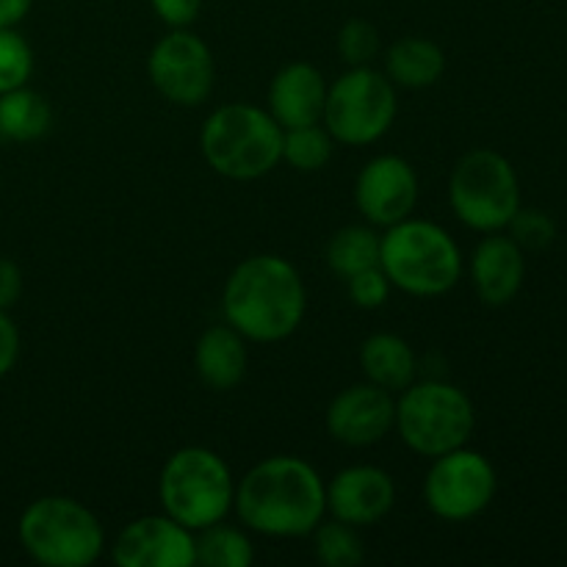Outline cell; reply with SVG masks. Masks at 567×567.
Masks as SVG:
<instances>
[{"mask_svg":"<svg viewBox=\"0 0 567 567\" xmlns=\"http://www.w3.org/2000/svg\"><path fill=\"white\" fill-rule=\"evenodd\" d=\"M233 509L264 537H308L327 518V482L308 460L271 454L236 482Z\"/></svg>","mask_w":567,"mask_h":567,"instance_id":"1","label":"cell"},{"mask_svg":"<svg viewBox=\"0 0 567 567\" xmlns=\"http://www.w3.org/2000/svg\"><path fill=\"white\" fill-rule=\"evenodd\" d=\"M221 313L247 341L280 343L305 321L308 288L282 255H249L227 277Z\"/></svg>","mask_w":567,"mask_h":567,"instance_id":"2","label":"cell"},{"mask_svg":"<svg viewBox=\"0 0 567 567\" xmlns=\"http://www.w3.org/2000/svg\"><path fill=\"white\" fill-rule=\"evenodd\" d=\"M199 150L219 177L260 181L282 164V127L260 105L225 103L203 122Z\"/></svg>","mask_w":567,"mask_h":567,"instance_id":"3","label":"cell"},{"mask_svg":"<svg viewBox=\"0 0 567 567\" xmlns=\"http://www.w3.org/2000/svg\"><path fill=\"white\" fill-rule=\"evenodd\" d=\"M380 269L399 291L432 299L457 286L463 277V252L441 225L408 216L382 233Z\"/></svg>","mask_w":567,"mask_h":567,"instance_id":"4","label":"cell"},{"mask_svg":"<svg viewBox=\"0 0 567 567\" xmlns=\"http://www.w3.org/2000/svg\"><path fill=\"white\" fill-rule=\"evenodd\" d=\"M158 502L166 515L192 532L219 524L236 502L230 465L208 446L177 449L161 468Z\"/></svg>","mask_w":567,"mask_h":567,"instance_id":"5","label":"cell"},{"mask_svg":"<svg viewBox=\"0 0 567 567\" xmlns=\"http://www.w3.org/2000/svg\"><path fill=\"white\" fill-rule=\"evenodd\" d=\"M17 537L22 551L44 567H89L105 551L103 524L72 496H42L28 504Z\"/></svg>","mask_w":567,"mask_h":567,"instance_id":"6","label":"cell"},{"mask_svg":"<svg viewBox=\"0 0 567 567\" xmlns=\"http://www.w3.org/2000/svg\"><path fill=\"white\" fill-rule=\"evenodd\" d=\"M404 446L421 457H441L468 446L476 410L463 388L446 380H424L404 388L396 399V426Z\"/></svg>","mask_w":567,"mask_h":567,"instance_id":"7","label":"cell"},{"mask_svg":"<svg viewBox=\"0 0 567 567\" xmlns=\"http://www.w3.org/2000/svg\"><path fill=\"white\" fill-rule=\"evenodd\" d=\"M449 205L468 230L502 233L520 208L518 172L491 147L468 150L449 177Z\"/></svg>","mask_w":567,"mask_h":567,"instance_id":"8","label":"cell"},{"mask_svg":"<svg viewBox=\"0 0 567 567\" xmlns=\"http://www.w3.org/2000/svg\"><path fill=\"white\" fill-rule=\"evenodd\" d=\"M399 114L396 86L371 64L349 66L327 89L321 125L338 144L369 147L393 127Z\"/></svg>","mask_w":567,"mask_h":567,"instance_id":"9","label":"cell"},{"mask_svg":"<svg viewBox=\"0 0 567 567\" xmlns=\"http://www.w3.org/2000/svg\"><path fill=\"white\" fill-rule=\"evenodd\" d=\"M496 468L482 452L460 446L432 460L424 480V502L432 515L463 524L491 507L496 496Z\"/></svg>","mask_w":567,"mask_h":567,"instance_id":"10","label":"cell"},{"mask_svg":"<svg viewBox=\"0 0 567 567\" xmlns=\"http://www.w3.org/2000/svg\"><path fill=\"white\" fill-rule=\"evenodd\" d=\"M147 75L166 103L194 109L214 92L216 61L203 37L188 28H169L150 50Z\"/></svg>","mask_w":567,"mask_h":567,"instance_id":"11","label":"cell"},{"mask_svg":"<svg viewBox=\"0 0 567 567\" xmlns=\"http://www.w3.org/2000/svg\"><path fill=\"white\" fill-rule=\"evenodd\" d=\"M354 205L374 227H391L413 216L419 205V175L402 155H377L354 181Z\"/></svg>","mask_w":567,"mask_h":567,"instance_id":"12","label":"cell"},{"mask_svg":"<svg viewBox=\"0 0 567 567\" xmlns=\"http://www.w3.org/2000/svg\"><path fill=\"white\" fill-rule=\"evenodd\" d=\"M324 424L332 441L343 446H374L396 426V396L369 380L349 385L330 402Z\"/></svg>","mask_w":567,"mask_h":567,"instance_id":"13","label":"cell"},{"mask_svg":"<svg viewBox=\"0 0 567 567\" xmlns=\"http://www.w3.org/2000/svg\"><path fill=\"white\" fill-rule=\"evenodd\" d=\"M111 559L120 567H192L197 565L194 532L172 515H142L116 535Z\"/></svg>","mask_w":567,"mask_h":567,"instance_id":"14","label":"cell"},{"mask_svg":"<svg viewBox=\"0 0 567 567\" xmlns=\"http://www.w3.org/2000/svg\"><path fill=\"white\" fill-rule=\"evenodd\" d=\"M396 482L380 465H349L327 482V513L349 526H374L391 515Z\"/></svg>","mask_w":567,"mask_h":567,"instance_id":"15","label":"cell"},{"mask_svg":"<svg viewBox=\"0 0 567 567\" xmlns=\"http://www.w3.org/2000/svg\"><path fill=\"white\" fill-rule=\"evenodd\" d=\"M526 280L524 249L513 236L487 233L471 255V282L476 297L491 308H504L520 293Z\"/></svg>","mask_w":567,"mask_h":567,"instance_id":"16","label":"cell"},{"mask_svg":"<svg viewBox=\"0 0 567 567\" xmlns=\"http://www.w3.org/2000/svg\"><path fill=\"white\" fill-rule=\"evenodd\" d=\"M327 89L319 66L310 61H291L275 72L269 83V114L275 116L282 131L288 127L316 125L324 116Z\"/></svg>","mask_w":567,"mask_h":567,"instance_id":"17","label":"cell"},{"mask_svg":"<svg viewBox=\"0 0 567 567\" xmlns=\"http://www.w3.org/2000/svg\"><path fill=\"white\" fill-rule=\"evenodd\" d=\"M247 338L230 324H210L194 347V371L210 391H233L247 377Z\"/></svg>","mask_w":567,"mask_h":567,"instance_id":"18","label":"cell"},{"mask_svg":"<svg viewBox=\"0 0 567 567\" xmlns=\"http://www.w3.org/2000/svg\"><path fill=\"white\" fill-rule=\"evenodd\" d=\"M382 72L396 89H432L446 72V53L426 37H402L385 50Z\"/></svg>","mask_w":567,"mask_h":567,"instance_id":"19","label":"cell"},{"mask_svg":"<svg viewBox=\"0 0 567 567\" xmlns=\"http://www.w3.org/2000/svg\"><path fill=\"white\" fill-rule=\"evenodd\" d=\"M360 369L363 377L374 385L385 388L391 393H402L404 388L415 382V360L413 347L396 332H374L360 343Z\"/></svg>","mask_w":567,"mask_h":567,"instance_id":"20","label":"cell"},{"mask_svg":"<svg viewBox=\"0 0 567 567\" xmlns=\"http://www.w3.org/2000/svg\"><path fill=\"white\" fill-rule=\"evenodd\" d=\"M53 125V109L48 97L31 86L0 94V136L9 142H37Z\"/></svg>","mask_w":567,"mask_h":567,"instance_id":"21","label":"cell"},{"mask_svg":"<svg viewBox=\"0 0 567 567\" xmlns=\"http://www.w3.org/2000/svg\"><path fill=\"white\" fill-rule=\"evenodd\" d=\"M380 238L374 225H347L332 233L324 249V260L332 275L347 280L358 271L380 266Z\"/></svg>","mask_w":567,"mask_h":567,"instance_id":"22","label":"cell"},{"mask_svg":"<svg viewBox=\"0 0 567 567\" xmlns=\"http://www.w3.org/2000/svg\"><path fill=\"white\" fill-rule=\"evenodd\" d=\"M197 565L203 567H249L255 563V546L249 535L225 520L194 532Z\"/></svg>","mask_w":567,"mask_h":567,"instance_id":"23","label":"cell"},{"mask_svg":"<svg viewBox=\"0 0 567 567\" xmlns=\"http://www.w3.org/2000/svg\"><path fill=\"white\" fill-rule=\"evenodd\" d=\"M313 551L324 567H358L365 563V546L358 526L343 520H321L313 529Z\"/></svg>","mask_w":567,"mask_h":567,"instance_id":"24","label":"cell"},{"mask_svg":"<svg viewBox=\"0 0 567 567\" xmlns=\"http://www.w3.org/2000/svg\"><path fill=\"white\" fill-rule=\"evenodd\" d=\"M332 144H336V138L321 122L288 127V131H282V161L297 172H319L330 164Z\"/></svg>","mask_w":567,"mask_h":567,"instance_id":"25","label":"cell"},{"mask_svg":"<svg viewBox=\"0 0 567 567\" xmlns=\"http://www.w3.org/2000/svg\"><path fill=\"white\" fill-rule=\"evenodd\" d=\"M33 75V50L17 28H0V94L28 86Z\"/></svg>","mask_w":567,"mask_h":567,"instance_id":"26","label":"cell"},{"mask_svg":"<svg viewBox=\"0 0 567 567\" xmlns=\"http://www.w3.org/2000/svg\"><path fill=\"white\" fill-rule=\"evenodd\" d=\"M336 48L347 66H365L380 53V31H377L374 22L363 20V17H352L338 31Z\"/></svg>","mask_w":567,"mask_h":567,"instance_id":"27","label":"cell"},{"mask_svg":"<svg viewBox=\"0 0 567 567\" xmlns=\"http://www.w3.org/2000/svg\"><path fill=\"white\" fill-rule=\"evenodd\" d=\"M509 236L520 249H546L557 238V225L546 210L518 208V214L507 225Z\"/></svg>","mask_w":567,"mask_h":567,"instance_id":"28","label":"cell"},{"mask_svg":"<svg viewBox=\"0 0 567 567\" xmlns=\"http://www.w3.org/2000/svg\"><path fill=\"white\" fill-rule=\"evenodd\" d=\"M391 280H388V275L380 266H371V269L347 277L349 299L360 310H380L388 302V297H391Z\"/></svg>","mask_w":567,"mask_h":567,"instance_id":"29","label":"cell"},{"mask_svg":"<svg viewBox=\"0 0 567 567\" xmlns=\"http://www.w3.org/2000/svg\"><path fill=\"white\" fill-rule=\"evenodd\" d=\"M150 6L166 28H188L197 22L203 0H150Z\"/></svg>","mask_w":567,"mask_h":567,"instance_id":"30","label":"cell"},{"mask_svg":"<svg viewBox=\"0 0 567 567\" xmlns=\"http://www.w3.org/2000/svg\"><path fill=\"white\" fill-rule=\"evenodd\" d=\"M17 360H20V330L9 310H0V380L11 374Z\"/></svg>","mask_w":567,"mask_h":567,"instance_id":"31","label":"cell"},{"mask_svg":"<svg viewBox=\"0 0 567 567\" xmlns=\"http://www.w3.org/2000/svg\"><path fill=\"white\" fill-rule=\"evenodd\" d=\"M22 297V271L11 258L0 255V310H11Z\"/></svg>","mask_w":567,"mask_h":567,"instance_id":"32","label":"cell"},{"mask_svg":"<svg viewBox=\"0 0 567 567\" xmlns=\"http://www.w3.org/2000/svg\"><path fill=\"white\" fill-rule=\"evenodd\" d=\"M33 9V0H0V28H17Z\"/></svg>","mask_w":567,"mask_h":567,"instance_id":"33","label":"cell"}]
</instances>
